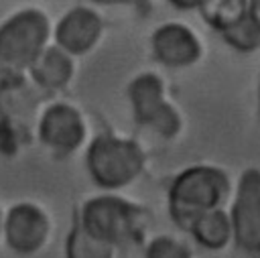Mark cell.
<instances>
[{
	"instance_id": "cell-1",
	"label": "cell",
	"mask_w": 260,
	"mask_h": 258,
	"mask_svg": "<svg viewBox=\"0 0 260 258\" xmlns=\"http://www.w3.org/2000/svg\"><path fill=\"white\" fill-rule=\"evenodd\" d=\"M232 193V183L225 171L211 165H193L181 171L169 187L171 221L187 232L191 223L213 209H221Z\"/></svg>"
},
{
	"instance_id": "cell-2",
	"label": "cell",
	"mask_w": 260,
	"mask_h": 258,
	"mask_svg": "<svg viewBox=\"0 0 260 258\" xmlns=\"http://www.w3.org/2000/svg\"><path fill=\"white\" fill-rule=\"evenodd\" d=\"M75 219L91 236L114 248L134 242L144 228L142 207L112 193L87 199Z\"/></svg>"
},
{
	"instance_id": "cell-3",
	"label": "cell",
	"mask_w": 260,
	"mask_h": 258,
	"mask_svg": "<svg viewBox=\"0 0 260 258\" xmlns=\"http://www.w3.org/2000/svg\"><path fill=\"white\" fill-rule=\"evenodd\" d=\"M91 181L104 191H118L134 183L144 169V152L138 142L118 136H98L85 154Z\"/></svg>"
},
{
	"instance_id": "cell-4",
	"label": "cell",
	"mask_w": 260,
	"mask_h": 258,
	"mask_svg": "<svg viewBox=\"0 0 260 258\" xmlns=\"http://www.w3.org/2000/svg\"><path fill=\"white\" fill-rule=\"evenodd\" d=\"M49 35V22L43 12L22 10L6 20L0 28V77H18L30 69L41 53Z\"/></svg>"
},
{
	"instance_id": "cell-5",
	"label": "cell",
	"mask_w": 260,
	"mask_h": 258,
	"mask_svg": "<svg viewBox=\"0 0 260 258\" xmlns=\"http://www.w3.org/2000/svg\"><path fill=\"white\" fill-rule=\"evenodd\" d=\"M228 211L234 246L248 256H260V169L250 167L240 175Z\"/></svg>"
},
{
	"instance_id": "cell-6",
	"label": "cell",
	"mask_w": 260,
	"mask_h": 258,
	"mask_svg": "<svg viewBox=\"0 0 260 258\" xmlns=\"http://www.w3.org/2000/svg\"><path fill=\"white\" fill-rule=\"evenodd\" d=\"M53 221L45 207L32 201H18L6 211L4 246L16 256H35L49 246Z\"/></svg>"
},
{
	"instance_id": "cell-7",
	"label": "cell",
	"mask_w": 260,
	"mask_h": 258,
	"mask_svg": "<svg viewBox=\"0 0 260 258\" xmlns=\"http://www.w3.org/2000/svg\"><path fill=\"white\" fill-rule=\"evenodd\" d=\"M130 102L134 118L140 126L156 132L162 138H173L181 130V118L177 110L165 100L162 83L156 75H140L130 83Z\"/></svg>"
},
{
	"instance_id": "cell-8",
	"label": "cell",
	"mask_w": 260,
	"mask_h": 258,
	"mask_svg": "<svg viewBox=\"0 0 260 258\" xmlns=\"http://www.w3.org/2000/svg\"><path fill=\"white\" fill-rule=\"evenodd\" d=\"M87 138V126L83 116L67 106L53 104L45 110L39 122V140L53 154L65 156L75 152Z\"/></svg>"
},
{
	"instance_id": "cell-9",
	"label": "cell",
	"mask_w": 260,
	"mask_h": 258,
	"mask_svg": "<svg viewBox=\"0 0 260 258\" xmlns=\"http://www.w3.org/2000/svg\"><path fill=\"white\" fill-rule=\"evenodd\" d=\"M154 57L169 67H185L197 61L201 49L195 35L183 24H165L152 35Z\"/></svg>"
},
{
	"instance_id": "cell-10",
	"label": "cell",
	"mask_w": 260,
	"mask_h": 258,
	"mask_svg": "<svg viewBox=\"0 0 260 258\" xmlns=\"http://www.w3.org/2000/svg\"><path fill=\"white\" fill-rule=\"evenodd\" d=\"M102 33V20L95 12L87 10V8H73L69 10L61 22L57 24L55 37L59 47L65 53H85L87 49H91L98 41Z\"/></svg>"
},
{
	"instance_id": "cell-11",
	"label": "cell",
	"mask_w": 260,
	"mask_h": 258,
	"mask_svg": "<svg viewBox=\"0 0 260 258\" xmlns=\"http://www.w3.org/2000/svg\"><path fill=\"white\" fill-rule=\"evenodd\" d=\"M187 234L205 250L209 252H219L225 250L230 244H234V230H232V219L228 209H213L203 215H199Z\"/></svg>"
},
{
	"instance_id": "cell-12",
	"label": "cell",
	"mask_w": 260,
	"mask_h": 258,
	"mask_svg": "<svg viewBox=\"0 0 260 258\" xmlns=\"http://www.w3.org/2000/svg\"><path fill=\"white\" fill-rule=\"evenodd\" d=\"M37 83L43 87H61L69 81L73 73V65L69 59V53H65L61 47H51L41 53L37 63L30 67Z\"/></svg>"
},
{
	"instance_id": "cell-13",
	"label": "cell",
	"mask_w": 260,
	"mask_h": 258,
	"mask_svg": "<svg viewBox=\"0 0 260 258\" xmlns=\"http://www.w3.org/2000/svg\"><path fill=\"white\" fill-rule=\"evenodd\" d=\"M116 252L118 248L91 236L77 219L73 221L63 246L65 258H116Z\"/></svg>"
},
{
	"instance_id": "cell-14",
	"label": "cell",
	"mask_w": 260,
	"mask_h": 258,
	"mask_svg": "<svg viewBox=\"0 0 260 258\" xmlns=\"http://www.w3.org/2000/svg\"><path fill=\"white\" fill-rule=\"evenodd\" d=\"M250 2L252 0H209L203 8L207 12V20L223 33L250 14Z\"/></svg>"
},
{
	"instance_id": "cell-15",
	"label": "cell",
	"mask_w": 260,
	"mask_h": 258,
	"mask_svg": "<svg viewBox=\"0 0 260 258\" xmlns=\"http://www.w3.org/2000/svg\"><path fill=\"white\" fill-rule=\"evenodd\" d=\"M142 258H195V256L187 242L169 234H160L146 242Z\"/></svg>"
},
{
	"instance_id": "cell-16",
	"label": "cell",
	"mask_w": 260,
	"mask_h": 258,
	"mask_svg": "<svg viewBox=\"0 0 260 258\" xmlns=\"http://www.w3.org/2000/svg\"><path fill=\"white\" fill-rule=\"evenodd\" d=\"M223 37L232 47L242 49V51H252L260 45V28L254 24L250 14L242 22H238L236 26L223 30Z\"/></svg>"
},
{
	"instance_id": "cell-17",
	"label": "cell",
	"mask_w": 260,
	"mask_h": 258,
	"mask_svg": "<svg viewBox=\"0 0 260 258\" xmlns=\"http://www.w3.org/2000/svg\"><path fill=\"white\" fill-rule=\"evenodd\" d=\"M175 6H179V8H203L209 0H171Z\"/></svg>"
},
{
	"instance_id": "cell-18",
	"label": "cell",
	"mask_w": 260,
	"mask_h": 258,
	"mask_svg": "<svg viewBox=\"0 0 260 258\" xmlns=\"http://www.w3.org/2000/svg\"><path fill=\"white\" fill-rule=\"evenodd\" d=\"M250 18H252L254 24L260 28V0H252V2H250Z\"/></svg>"
},
{
	"instance_id": "cell-19",
	"label": "cell",
	"mask_w": 260,
	"mask_h": 258,
	"mask_svg": "<svg viewBox=\"0 0 260 258\" xmlns=\"http://www.w3.org/2000/svg\"><path fill=\"white\" fill-rule=\"evenodd\" d=\"M4 219H6V211L0 207V242H2V236H4Z\"/></svg>"
},
{
	"instance_id": "cell-20",
	"label": "cell",
	"mask_w": 260,
	"mask_h": 258,
	"mask_svg": "<svg viewBox=\"0 0 260 258\" xmlns=\"http://www.w3.org/2000/svg\"><path fill=\"white\" fill-rule=\"evenodd\" d=\"M95 2H108L110 4V2H118V0H95Z\"/></svg>"
},
{
	"instance_id": "cell-21",
	"label": "cell",
	"mask_w": 260,
	"mask_h": 258,
	"mask_svg": "<svg viewBox=\"0 0 260 258\" xmlns=\"http://www.w3.org/2000/svg\"><path fill=\"white\" fill-rule=\"evenodd\" d=\"M258 112H260V106H258Z\"/></svg>"
}]
</instances>
